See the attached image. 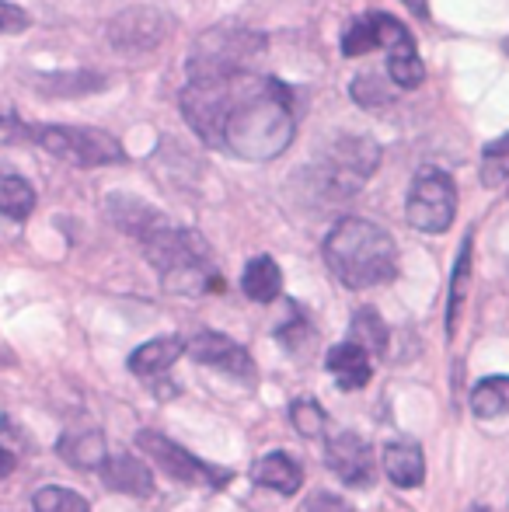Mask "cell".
I'll return each instance as SVG.
<instances>
[{"mask_svg": "<svg viewBox=\"0 0 509 512\" xmlns=\"http://www.w3.org/2000/svg\"><path fill=\"white\" fill-rule=\"evenodd\" d=\"M109 216L116 220V227H123L126 234L136 237V241H143V237H147L150 230L161 227V223H168L164 213H157L154 206H147L143 199H133V196H112Z\"/></svg>", "mask_w": 509, "mask_h": 512, "instance_id": "19", "label": "cell"}, {"mask_svg": "<svg viewBox=\"0 0 509 512\" xmlns=\"http://www.w3.org/2000/svg\"><path fill=\"white\" fill-rule=\"evenodd\" d=\"M297 115H293V91L276 77L238 74L231 81V105H227L220 147L241 161H272L293 143Z\"/></svg>", "mask_w": 509, "mask_h": 512, "instance_id": "1", "label": "cell"}, {"mask_svg": "<svg viewBox=\"0 0 509 512\" xmlns=\"http://www.w3.org/2000/svg\"><path fill=\"white\" fill-rule=\"evenodd\" d=\"M140 244H143L147 262L161 272L164 286H168L171 293H189V297H196V293L217 290L220 286L210 244H206L196 230L161 223V227L150 230Z\"/></svg>", "mask_w": 509, "mask_h": 512, "instance_id": "3", "label": "cell"}, {"mask_svg": "<svg viewBox=\"0 0 509 512\" xmlns=\"http://www.w3.org/2000/svg\"><path fill=\"white\" fill-rule=\"evenodd\" d=\"M349 342L360 345L370 359L384 356V352H387V324H384V317L377 314L374 307H360L353 314V324H349Z\"/></svg>", "mask_w": 509, "mask_h": 512, "instance_id": "23", "label": "cell"}, {"mask_svg": "<svg viewBox=\"0 0 509 512\" xmlns=\"http://www.w3.org/2000/svg\"><path fill=\"white\" fill-rule=\"evenodd\" d=\"M503 53L509 56V39H503Z\"/></svg>", "mask_w": 509, "mask_h": 512, "instance_id": "38", "label": "cell"}, {"mask_svg": "<svg viewBox=\"0 0 509 512\" xmlns=\"http://www.w3.org/2000/svg\"><path fill=\"white\" fill-rule=\"evenodd\" d=\"M136 446H140V450L147 453L171 481H178V485L224 488L227 481H231V471H227V467H213V464H206V460L192 457L185 446L171 443V439L161 436V432H150V429L136 432Z\"/></svg>", "mask_w": 509, "mask_h": 512, "instance_id": "8", "label": "cell"}, {"mask_svg": "<svg viewBox=\"0 0 509 512\" xmlns=\"http://www.w3.org/2000/svg\"><path fill=\"white\" fill-rule=\"evenodd\" d=\"M328 467L349 488H367L374 481V450L356 432H339L328 439Z\"/></svg>", "mask_w": 509, "mask_h": 512, "instance_id": "12", "label": "cell"}, {"mask_svg": "<svg viewBox=\"0 0 509 512\" xmlns=\"http://www.w3.org/2000/svg\"><path fill=\"white\" fill-rule=\"evenodd\" d=\"M384 471L398 488H419L426 478V457L422 446L412 439H394L384 446Z\"/></svg>", "mask_w": 509, "mask_h": 512, "instance_id": "17", "label": "cell"}, {"mask_svg": "<svg viewBox=\"0 0 509 512\" xmlns=\"http://www.w3.org/2000/svg\"><path fill=\"white\" fill-rule=\"evenodd\" d=\"M182 352H185V342L178 335L150 338V342H143L140 349L129 356V370H133L136 377H157V373L171 370Z\"/></svg>", "mask_w": 509, "mask_h": 512, "instance_id": "18", "label": "cell"}, {"mask_svg": "<svg viewBox=\"0 0 509 512\" xmlns=\"http://www.w3.org/2000/svg\"><path fill=\"white\" fill-rule=\"evenodd\" d=\"M325 265L346 290H374L398 276V244L381 223L346 216L328 230Z\"/></svg>", "mask_w": 509, "mask_h": 512, "instance_id": "2", "label": "cell"}, {"mask_svg": "<svg viewBox=\"0 0 509 512\" xmlns=\"http://www.w3.org/2000/svg\"><path fill=\"white\" fill-rule=\"evenodd\" d=\"M56 453L77 471H98L109 460V446L98 429H67L56 443Z\"/></svg>", "mask_w": 509, "mask_h": 512, "instance_id": "15", "label": "cell"}, {"mask_svg": "<svg viewBox=\"0 0 509 512\" xmlns=\"http://www.w3.org/2000/svg\"><path fill=\"white\" fill-rule=\"evenodd\" d=\"M377 168H381V147L370 136L342 133L328 143L325 154L311 168L314 189H318V196L339 203V199L356 196Z\"/></svg>", "mask_w": 509, "mask_h": 512, "instance_id": "4", "label": "cell"}, {"mask_svg": "<svg viewBox=\"0 0 509 512\" xmlns=\"http://www.w3.org/2000/svg\"><path fill=\"white\" fill-rule=\"evenodd\" d=\"M325 366L342 391H360V387H367L370 377H374V359H370L360 345L349 342V338L335 345V349H328Z\"/></svg>", "mask_w": 509, "mask_h": 512, "instance_id": "14", "label": "cell"}, {"mask_svg": "<svg viewBox=\"0 0 509 512\" xmlns=\"http://www.w3.org/2000/svg\"><path fill=\"white\" fill-rule=\"evenodd\" d=\"M482 182L489 185V189H503V185H509V133L492 143H485Z\"/></svg>", "mask_w": 509, "mask_h": 512, "instance_id": "26", "label": "cell"}, {"mask_svg": "<svg viewBox=\"0 0 509 512\" xmlns=\"http://www.w3.org/2000/svg\"><path fill=\"white\" fill-rule=\"evenodd\" d=\"M290 422L304 439H318V436H325V429H328L325 408H321L314 398H307V394L290 405Z\"/></svg>", "mask_w": 509, "mask_h": 512, "instance_id": "27", "label": "cell"}, {"mask_svg": "<svg viewBox=\"0 0 509 512\" xmlns=\"http://www.w3.org/2000/svg\"><path fill=\"white\" fill-rule=\"evenodd\" d=\"M35 209V189L21 175L0 171V213L7 220H28Z\"/></svg>", "mask_w": 509, "mask_h": 512, "instance_id": "24", "label": "cell"}, {"mask_svg": "<svg viewBox=\"0 0 509 512\" xmlns=\"http://www.w3.org/2000/svg\"><path fill=\"white\" fill-rule=\"evenodd\" d=\"M185 349H189V356L196 359V363L210 366V370H220L224 377H234V380H241V384H255L252 356H248L245 345H238L234 338L220 335V331H199Z\"/></svg>", "mask_w": 509, "mask_h": 512, "instance_id": "11", "label": "cell"}, {"mask_svg": "<svg viewBox=\"0 0 509 512\" xmlns=\"http://www.w3.org/2000/svg\"><path fill=\"white\" fill-rule=\"evenodd\" d=\"M21 122H18V115L11 112V108H0V133H21Z\"/></svg>", "mask_w": 509, "mask_h": 512, "instance_id": "34", "label": "cell"}, {"mask_svg": "<svg viewBox=\"0 0 509 512\" xmlns=\"http://www.w3.org/2000/svg\"><path fill=\"white\" fill-rule=\"evenodd\" d=\"M231 81H189L182 88V95H178L185 122H189L199 140H206L210 147H220L227 105H231Z\"/></svg>", "mask_w": 509, "mask_h": 512, "instance_id": "10", "label": "cell"}, {"mask_svg": "<svg viewBox=\"0 0 509 512\" xmlns=\"http://www.w3.org/2000/svg\"><path fill=\"white\" fill-rule=\"evenodd\" d=\"M349 95H353V102L360 108H384L394 102L391 88H387L384 77H377V74H360L349 84Z\"/></svg>", "mask_w": 509, "mask_h": 512, "instance_id": "30", "label": "cell"}, {"mask_svg": "<svg viewBox=\"0 0 509 512\" xmlns=\"http://www.w3.org/2000/svg\"><path fill=\"white\" fill-rule=\"evenodd\" d=\"M265 35L241 25H220L203 32L192 42L189 53V81H231L252 70V60L262 53Z\"/></svg>", "mask_w": 509, "mask_h": 512, "instance_id": "5", "label": "cell"}, {"mask_svg": "<svg viewBox=\"0 0 509 512\" xmlns=\"http://www.w3.org/2000/svg\"><path fill=\"white\" fill-rule=\"evenodd\" d=\"M7 474H14V453H7L4 446H0V481H4Z\"/></svg>", "mask_w": 509, "mask_h": 512, "instance_id": "36", "label": "cell"}, {"mask_svg": "<svg viewBox=\"0 0 509 512\" xmlns=\"http://www.w3.org/2000/svg\"><path fill=\"white\" fill-rule=\"evenodd\" d=\"M98 474H102L105 488H112V492L133 495V499H150L154 495V474L133 453H109V460L98 467Z\"/></svg>", "mask_w": 509, "mask_h": 512, "instance_id": "13", "label": "cell"}, {"mask_svg": "<svg viewBox=\"0 0 509 512\" xmlns=\"http://www.w3.org/2000/svg\"><path fill=\"white\" fill-rule=\"evenodd\" d=\"M105 77L95 70H63V74H35V88L42 95H56V98H77V95H91V91L105 88Z\"/></svg>", "mask_w": 509, "mask_h": 512, "instance_id": "21", "label": "cell"}, {"mask_svg": "<svg viewBox=\"0 0 509 512\" xmlns=\"http://www.w3.org/2000/svg\"><path fill=\"white\" fill-rule=\"evenodd\" d=\"M241 290L255 304H272L283 293V272H279V265L269 255H258L241 272Z\"/></svg>", "mask_w": 509, "mask_h": 512, "instance_id": "20", "label": "cell"}, {"mask_svg": "<svg viewBox=\"0 0 509 512\" xmlns=\"http://www.w3.org/2000/svg\"><path fill=\"white\" fill-rule=\"evenodd\" d=\"M32 509L35 512H91L88 499L70 488H60V485H46L32 495Z\"/></svg>", "mask_w": 509, "mask_h": 512, "instance_id": "28", "label": "cell"}, {"mask_svg": "<svg viewBox=\"0 0 509 512\" xmlns=\"http://www.w3.org/2000/svg\"><path fill=\"white\" fill-rule=\"evenodd\" d=\"M276 335H279V342H283L286 349H290V352H297L300 345H307V342H311V338H314V328H311V321H307V317L300 314L297 307H293L290 321H286L283 328L276 331Z\"/></svg>", "mask_w": 509, "mask_h": 512, "instance_id": "31", "label": "cell"}, {"mask_svg": "<svg viewBox=\"0 0 509 512\" xmlns=\"http://www.w3.org/2000/svg\"><path fill=\"white\" fill-rule=\"evenodd\" d=\"M471 411L482 422L509 415V377H485L482 384H475V391H471Z\"/></svg>", "mask_w": 509, "mask_h": 512, "instance_id": "25", "label": "cell"}, {"mask_svg": "<svg viewBox=\"0 0 509 512\" xmlns=\"http://www.w3.org/2000/svg\"><path fill=\"white\" fill-rule=\"evenodd\" d=\"M25 140H32L35 147H42L46 154L60 157V161L74 164V168H105V164H123L126 150L105 129H91V126H25L21 129Z\"/></svg>", "mask_w": 509, "mask_h": 512, "instance_id": "6", "label": "cell"}, {"mask_svg": "<svg viewBox=\"0 0 509 512\" xmlns=\"http://www.w3.org/2000/svg\"><path fill=\"white\" fill-rule=\"evenodd\" d=\"M457 216V189L454 178L443 168H422L412 178L405 199V220L419 234H447Z\"/></svg>", "mask_w": 509, "mask_h": 512, "instance_id": "7", "label": "cell"}, {"mask_svg": "<svg viewBox=\"0 0 509 512\" xmlns=\"http://www.w3.org/2000/svg\"><path fill=\"white\" fill-rule=\"evenodd\" d=\"M471 251H475V234H464L461 251H457L454 262V276H450V297H447V335L457 331V321H461L464 310V297H468V283H471Z\"/></svg>", "mask_w": 509, "mask_h": 512, "instance_id": "22", "label": "cell"}, {"mask_svg": "<svg viewBox=\"0 0 509 512\" xmlns=\"http://www.w3.org/2000/svg\"><path fill=\"white\" fill-rule=\"evenodd\" d=\"M401 4L408 7V11L415 14V18H422V21H429V0H401Z\"/></svg>", "mask_w": 509, "mask_h": 512, "instance_id": "35", "label": "cell"}, {"mask_svg": "<svg viewBox=\"0 0 509 512\" xmlns=\"http://www.w3.org/2000/svg\"><path fill=\"white\" fill-rule=\"evenodd\" d=\"M171 28H175V18L168 11H161L154 4H136L119 11L109 21L105 35H109L112 49H119V53H150V49H157L168 39Z\"/></svg>", "mask_w": 509, "mask_h": 512, "instance_id": "9", "label": "cell"}, {"mask_svg": "<svg viewBox=\"0 0 509 512\" xmlns=\"http://www.w3.org/2000/svg\"><path fill=\"white\" fill-rule=\"evenodd\" d=\"M464 512H492V509H489V506H468Z\"/></svg>", "mask_w": 509, "mask_h": 512, "instance_id": "37", "label": "cell"}, {"mask_svg": "<svg viewBox=\"0 0 509 512\" xmlns=\"http://www.w3.org/2000/svg\"><path fill=\"white\" fill-rule=\"evenodd\" d=\"M252 481L276 495H297L300 485H304V471L293 457H286L283 450L265 453L262 460H255L252 467Z\"/></svg>", "mask_w": 509, "mask_h": 512, "instance_id": "16", "label": "cell"}, {"mask_svg": "<svg viewBox=\"0 0 509 512\" xmlns=\"http://www.w3.org/2000/svg\"><path fill=\"white\" fill-rule=\"evenodd\" d=\"M387 74H391V81L398 84L401 91H415L422 88V81H426V63L419 60V53H391L387 56Z\"/></svg>", "mask_w": 509, "mask_h": 512, "instance_id": "29", "label": "cell"}, {"mask_svg": "<svg viewBox=\"0 0 509 512\" xmlns=\"http://www.w3.org/2000/svg\"><path fill=\"white\" fill-rule=\"evenodd\" d=\"M304 512H356V509L349 506L346 499H339V495H332V492H318V495H311V499H307Z\"/></svg>", "mask_w": 509, "mask_h": 512, "instance_id": "33", "label": "cell"}, {"mask_svg": "<svg viewBox=\"0 0 509 512\" xmlns=\"http://www.w3.org/2000/svg\"><path fill=\"white\" fill-rule=\"evenodd\" d=\"M32 25V14L25 7L11 4V0H0V35H14V32H25Z\"/></svg>", "mask_w": 509, "mask_h": 512, "instance_id": "32", "label": "cell"}]
</instances>
